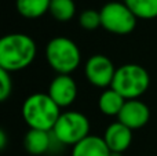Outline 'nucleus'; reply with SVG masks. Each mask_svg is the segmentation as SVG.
I'll use <instances>...</instances> for the list:
<instances>
[{"label": "nucleus", "instance_id": "nucleus-1", "mask_svg": "<svg viewBox=\"0 0 157 156\" xmlns=\"http://www.w3.org/2000/svg\"><path fill=\"white\" fill-rule=\"evenodd\" d=\"M36 54V41L26 33H8L0 39V69L10 73L28 68Z\"/></svg>", "mask_w": 157, "mask_h": 156}, {"label": "nucleus", "instance_id": "nucleus-2", "mask_svg": "<svg viewBox=\"0 0 157 156\" xmlns=\"http://www.w3.org/2000/svg\"><path fill=\"white\" fill-rule=\"evenodd\" d=\"M21 113L29 129L51 131L62 112L47 93H35L24 101Z\"/></svg>", "mask_w": 157, "mask_h": 156}, {"label": "nucleus", "instance_id": "nucleus-3", "mask_svg": "<svg viewBox=\"0 0 157 156\" xmlns=\"http://www.w3.org/2000/svg\"><path fill=\"white\" fill-rule=\"evenodd\" d=\"M46 60L57 75H71L80 66L81 53L72 39L57 36L47 43Z\"/></svg>", "mask_w": 157, "mask_h": 156}, {"label": "nucleus", "instance_id": "nucleus-4", "mask_svg": "<svg viewBox=\"0 0 157 156\" xmlns=\"http://www.w3.org/2000/svg\"><path fill=\"white\" fill-rule=\"evenodd\" d=\"M150 76L147 71L138 64H124L114 73L110 87L125 99H138L147 91Z\"/></svg>", "mask_w": 157, "mask_h": 156}, {"label": "nucleus", "instance_id": "nucleus-5", "mask_svg": "<svg viewBox=\"0 0 157 156\" xmlns=\"http://www.w3.org/2000/svg\"><path fill=\"white\" fill-rule=\"evenodd\" d=\"M90 129H91L90 119L84 113L77 111H66L59 115L51 131L63 146H75L81 140L88 137Z\"/></svg>", "mask_w": 157, "mask_h": 156}, {"label": "nucleus", "instance_id": "nucleus-6", "mask_svg": "<svg viewBox=\"0 0 157 156\" xmlns=\"http://www.w3.org/2000/svg\"><path fill=\"white\" fill-rule=\"evenodd\" d=\"M101 26L109 33L119 36L130 35L136 26V17L124 2H109L99 10Z\"/></svg>", "mask_w": 157, "mask_h": 156}, {"label": "nucleus", "instance_id": "nucleus-7", "mask_svg": "<svg viewBox=\"0 0 157 156\" xmlns=\"http://www.w3.org/2000/svg\"><path fill=\"white\" fill-rule=\"evenodd\" d=\"M114 64L103 54H94L84 64V76L94 87L109 88L116 73Z\"/></svg>", "mask_w": 157, "mask_h": 156}, {"label": "nucleus", "instance_id": "nucleus-8", "mask_svg": "<svg viewBox=\"0 0 157 156\" xmlns=\"http://www.w3.org/2000/svg\"><path fill=\"white\" fill-rule=\"evenodd\" d=\"M77 83L71 75H57L48 86V96L59 108H68L77 98Z\"/></svg>", "mask_w": 157, "mask_h": 156}, {"label": "nucleus", "instance_id": "nucleus-9", "mask_svg": "<svg viewBox=\"0 0 157 156\" xmlns=\"http://www.w3.org/2000/svg\"><path fill=\"white\" fill-rule=\"evenodd\" d=\"M149 119L150 109L141 99H127L117 116V120L124 126H127L128 129H131L132 131L146 126Z\"/></svg>", "mask_w": 157, "mask_h": 156}, {"label": "nucleus", "instance_id": "nucleus-10", "mask_svg": "<svg viewBox=\"0 0 157 156\" xmlns=\"http://www.w3.org/2000/svg\"><path fill=\"white\" fill-rule=\"evenodd\" d=\"M102 138L110 152L123 154L130 148L131 142H132V130L117 120L106 127Z\"/></svg>", "mask_w": 157, "mask_h": 156}, {"label": "nucleus", "instance_id": "nucleus-11", "mask_svg": "<svg viewBox=\"0 0 157 156\" xmlns=\"http://www.w3.org/2000/svg\"><path fill=\"white\" fill-rule=\"evenodd\" d=\"M52 146V133L44 130L29 129L24 137V148L28 154L40 156L48 154Z\"/></svg>", "mask_w": 157, "mask_h": 156}, {"label": "nucleus", "instance_id": "nucleus-12", "mask_svg": "<svg viewBox=\"0 0 157 156\" xmlns=\"http://www.w3.org/2000/svg\"><path fill=\"white\" fill-rule=\"evenodd\" d=\"M108 145L102 137L90 134L75 146H72L71 156H110Z\"/></svg>", "mask_w": 157, "mask_h": 156}, {"label": "nucleus", "instance_id": "nucleus-13", "mask_svg": "<svg viewBox=\"0 0 157 156\" xmlns=\"http://www.w3.org/2000/svg\"><path fill=\"white\" fill-rule=\"evenodd\" d=\"M127 99L123 96H120L116 90L112 87L106 88L101 93L99 98H98V108L99 111L106 116H119L121 108L124 107Z\"/></svg>", "mask_w": 157, "mask_h": 156}, {"label": "nucleus", "instance_id": "nucleus-14", "mask_svg": "<svg viewBox=\"0 0 157 156\" xmlns=\"http://www.w3.org/2000/svg\"><path fill=\"white\" fill-rule=\"evenodd\" d=\"M51 0H17L15 7L19 15L28 19L43 17L50 10Z\"/></svg>", "mask_w": 157, "mask_h": 156}, {"label": "nucleus", "instance_id": "nucleus-15", "mask_svg": "<svg viewBox=\"0 0 157 156\" xmlns=\"http://www.w3.org/2000/svg\"><path fill=\"white\" fill-rule=\"evenodd\" d=\"M139 19L157 18V0H123Z\"/></svg>", "mask_w": 157, "mask_h": 156}, {"label": "nucleus", "instance_id": "nucleus-16", "mask_svg": "<svg viewBox=\"0 0 157 156\" xmlns=\"http://www.w3.org/2000/svg\"><path fill=\"white\" fill-rule=\"evenodd\" d=\"M48 13L59 22H68L76 14V4L73 0H51Z\"/></svg>", "mask_w": 157, "mask_h": 156}, {"label": "nucleus", "instance_id": "nucleus-17", "mask_svg": "<svg viewBox=\"0 0 157 156\" xmlns=\"http://www.w3.org/2000/svg\"><path fill=\"white\" fill-rule=\"evenodd\" d=\"M78 24L86 30H95L101 26V13L94 8L84 10L78 15Z\"/></svg>", "mask_w": 157, "mask_h": 156}, {"label": "nucleus", "instance_id": "nucleus-18", "mask_svg": "<svg viewBox=\"0 0 157 156\" xmlns=\"http://www.w3.org/2000/svg\"><path fill=\"white\" fill-rule=\"evenodd\" d=\"M13 93V79L11 73L0 69V101H7Z\"/></svg>", "mask_w": 157, "mask_h": 156}, {"label": "nucleus", "instance_id": "nucleus-19", "mask_svg": "<svg viewBox=\"0 0 157 156\" xmlns=\"http://www.w3.org/2000/svg\"><path fill=\"white\" fill-rule=\"evenodd\" d=\"M7 145V135L4 130H0V149H4Z\"/></svg>", "mask_w": 157, "mask_h": 156}, {"label": "nucleus", "instance_id": "nucleus-20", "mask_svg": "<svg viewBox=\"0 0 157 156\" xmlns=\"http://www.w3.org/2000/svg\"><path fill=\"white\" fill-rule=\"evenodd\" d=\"M110 156H123V154H117V152H112Z\"/></svg>", "mask_w": 157, "mask_h": 156}]
</instances>
